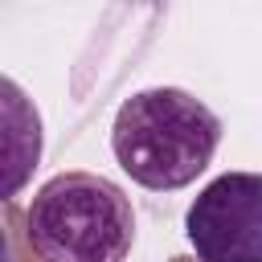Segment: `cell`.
<instances>
[{"label": "cell", "mask_w": 262, "mask_h": 262, "mask_svg": "<svg viewBox=\"0 0 262 262\" xmlns=\"http://www.w3.org/2000/svg\"><path fill=\"white\" fill-rule=\"evenodd\" d=\"M221 119L180 86H147L123 98L111 151L119 168L147 192L188 188L217 156Z\"/></svg>", "instance_id": "1"}, {"label": "cell", "mask_w": 262, "mask_h": 262, "mask_svg": "<svg viewBox=\"0 0 262 262\" xmlns=\"http://www.w3.org/2000/svg\"><path fill=\"white\" fill-rule=\"evenodd\" d=\"M25 233L41 262H127L135 209L131 196L98 172H57L33 192Z\"/></svg>", "instance_id": "2"}, {"label": "cell", "mask_w": 262, "mask_h": 262, "mask_svg": "<svg viewBox=\"0 0 262 262\" xmlns=\"http://www.w3.org/2000/svg\"><path fill=\"white\" fill-rule=\"evenodd\" d=\"M184 237L196 262H262V172H221L188 213Z\"/></svg>", "instance_id": "3"}]
</instances>
